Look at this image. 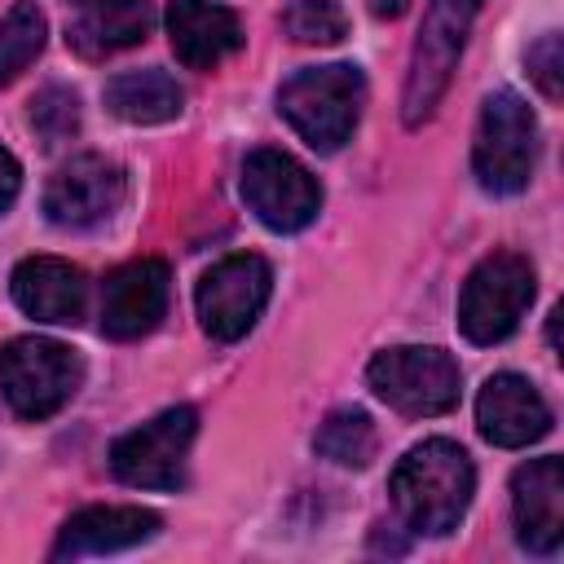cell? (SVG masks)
I'll return each instance as SVG.
<instances>
[{"label": "cell", "instance_id": "6da1fadb", "mask_svg": "<svg viewBox=\"0 0 564 564\" xmlns=\"http://www.w3.org/2000/svg\"><path fill=\"white\" fill-rule=\"evenodd\" d=\"M388 494L405 529L441 538V533H454L458 520L467 516L471 494H476V467L463 445L432 436L392 467Z\"/></svg>", "mask_w": 564, "mask_h": 564}, {"label": "cell", "instance_id": "7a4b0ae2", "mask_svg": "<svg viewBox=\"0 0 564 564\" xmlns=\"http://www.w3.org/2000/svg\"><path fill=\"white\" fill-rule=\"evenodd\" d=\"M361 101H366V75L348 62L304 66L278 88V115L317 154H335L352 137L361 119Z\"/></svg>", "mask_w": 564, "mask_h": 564}, {"label": "cell", "instance_id": "3957f363", "mask_svg": "<svg viewBox=\"0 0 564 564\" xmlns=\"http://www.w3.org/2000/svg\"><path fill=\"white\" fill-rule=\"evenodd\" d=\"M485 0H432L427 4V18H423V31L414 40V53H410V75H405V93H401V119L405 128H419L436 115L449 79H454V66H458V53L467 44V31H471V18L480 13Z\"/></svg>", "mask_w": 564, "mask_h": 564}, {"label": "cell", "instance_id": "277c9868", "mask_svg": "<svg viewBox=\"0 0 564 564\" xmlns=\"http://www.w3.org/2000/svg\"><path fill=\"white\" fill-rule=\"evenodd\" d=\"M476 181L489 194H520L538 167V119L524 97L498 88L480 106L476 145H471Z\"/></svg>", "mask_w": 564, "mask_h": 564}, {"label": "cell", "instance_id": "5b68a950", "mask_svg": "<svg viewBox=\"0 0 564 564\" xmlns=\"http://www.w3.org/2000/svg\"><path fill=\"white\" fill-rule=\"evenodd\" d=\"M84 379V361L75 348L44 339V335H18L0 348V392L13 414L22 419H48L57 414Z\"/></svg>", "mask_w": 564, "mask_h": 564}, {"label": "cell", "instance_id": "8992f818", "mask_svg": "<svg viewBox=\"0 0 564 564\" xmlns=\"http://www.w3.org/2000/svg\"><path fill=\"white\" fill-rule=\"evenodd\" d=\"M366 379L375 388L379 401H388L392 410L410 414V419H427V414H445L458 405V361L445 348L432 344H401V348H383L370 357Z\"/></svg>", "mask_w": 564, "mask_h": 564}, {"label": "cell", "instance_id": "52a82bcc", "mask_svg": "<svg viewBox=\"0 0 564 564\" xmlns=\"http://www.w3.org/2000/svg\"><path fill=\"white\" fill-rule=\"evenodd\" d=\"M533 304V264L520 251L485 256L458 291V326L471 344H502Z\"/></svg>", "mask_w": 564, "mask_h": 564}, {"label": "cell", "instance_id": "ba28073f", "mask_svg": "<svg viewBox=\"0 0 564 564\" xmlns=\"http://www.w3.org/2000/svg\"><path fill=\"white\" fill-rule=\"evenodd\" d=\"M194 432H198V410L172 405L110 445V471L132 489H181Z\"/></svg>", "mask_w": 564, "mask_h": 564}, {"label": "cell", "instance_id": "9c48e42d", "mask_svg": "<svg viewBox=\"0 0 564 564\" xmlns=\"http://www.w3.org/2000/svg\"><path fill=\"white\" fill-rule=\"evenodd\" d=\"M269 291H273V269H269L264 256L238 251V256L216 260V264L198 278V291H194L203 330H207L212 339H220V344L242 339V335L256 326V317L264 313Z\"/></svg>", "mask_w": 564, "mask_h": 564}, {"label": "cell", "instance_id": "30bf717a", "mask_svg": "<svg viewBox=\"0 0 564 564\" xmlns=\"http://www.w3.org/2000/svg\"><path fill=\"white\" fill-rule=\"evenodd\" d=\"M242 198L256 212V220L278 234H295L313 225V216L322 212L317 176L300 159L273 145H260L242 159Z\"/></svg>", "mask_w": 564, "mask_h": 564}, {"label": "cell", "instance_id": "8fae6325", "mask_svg": "<svg viewBox=\"0 0 564 564\" xmlns=\"http://www.w3.org/2000/svg\"><path fill=\"white\" fill-rule=\"evenodd\" d=\"M128 176L106 154H75L44 185V216L62 229H88L123 207Z\"/></svg>", "mask_w": 564, "mask_h": 564}, {"label": "cell", "instance_id": "7c38bea8", "mask_svg": "<svg viewBox=\"0 0 564 564\" xmlns=\"http://www.w3.org/2000/svg\"><path fill=\"white\" fill-rule=\"evenodd\" d=\"M167 264L154 256L119 264L101 286V335L110 339H141L167 313Z\"/></svg>", "mask_w": 564, "mask_h": 564}, {"label": "cell", "instance_id": "4fadbf2b", "mask_svg": "<svg viewBox=\"0 0 564 564\" xmlns=\"http://www.w3.org/2000/svg\"><path fill=\"white\" fill-rule=\"evenodd\" d=\"M516 538L533 555H555L564 542V463L555 454L524 463L511 476Z\"/></svg>", "mask_w": 564, "mask_h": 564}, {"label": "cell", "instance_id": "5bb4252c", "mask_svg": "<svg viewBox=\"0 0 564 564\" xmlns=\"http://www.w3.org/2000/svg\"><path fill=\"white\" fill-rule=\"evenodd\" d=\"M476 427L489 445L524 449L551 432V405L524 375L502 370V375L485 379V388L476 397Z\"/></svg>", "mask_w": 564, "mask_h": 564}, {"label": "cell", "instance_id": "9a60e30c", "mask_svg": "<svg viewBox=\"0 0 564 564\" xmlns=\"http://www.w3.org/2000/svg\"><path fill=\"white\" fill-rule=\"evenodd\" d=\"M9 291L26 317L53 322V326H75L84 317V304H88L84 269L70 260H57V256H26L13 269Z\"/></svg>", "mask_w": 564, "mask_h": 564}, {"label": "cell", "instance_id": "2e32d148", "mask_svg": "<svg viewBox=\"0 0 564 564\" xmlns=\"http://www.w3.org/2000/svg\"><path fill=\"white\" fill-rule=\"evenodd\" d=\"M167 40H172V53L189 70H216L229 53L242 48V22L225 4L172 0L167 4Z\"/></svg>", "mask_w": 564, "mask_h": 564}, {"label": "cell", "instance_id": "e0dca14e", "mask_svg": "<svg viewBox=\"0 0 564 564\" xmlns=\"http://www.w3.org/2000/svg\"><path fill=\"white\" fill-rule=\"evenodd\" d=\"M159 516L145 507H84L75 511L57 542H53V560H79V555H110V551H128L141 546L159 533Z\"/></svg>", "mask_w": 564, "mask_h": 564}, {"label": "cell", "instance_id": "ac0fdd59", "mask_svg": "<svg viewBox=\"0 0 564 564\" xmlns=\"http://www.w3.org/2000/svg\"><path fill=\"white\" fill-rule=\"evenodd\" d=\"M154 26L150 0H79L66 22V44L79 57H110L141 44Z\"/></svg>", "mask_w": 564, "mask_h": 564}, {"label": "cell", "instance_id": "d6986e66", "mask_svg": "<svg viewBox=\"0 0 564 564\" xmlns=\"http://www.w3.org/2000/svg\"><path fill=\"white\" fill-rule=\"evenodd\" d=\"M106 106L110 115H119L123 123H167L181 115L185 93L167 70H119L106 84Z\"/></svg>", "mask_w": 564, "mask_h": 564}, {"label": "cell", "instance_id": "ffe728a7", "mask_svg": "<svg viewBox=\"0 0 564 564\" xmlns=\"http://www.w3.org/2000/svg\"><path fill=\"white\" fill-rule=\"evenodd\" d=\"M375 445H379V436H375L370 414H366V410H352V405L330 410L326 423H322L317 436H313V449H317L322 458L339 463V467H366V463L375 458Z\"/></svg>", "mask_w": 564, "mask_h": 564}, {"label": "cell", "instance_id": "44dd1931", "mask_svg": "<svg viewBox=\"0 0 564 564\" xmlns=\"http://www.w3.org/2000/svg\"><path fill=\"white\" fill-rule=\"evenodd\" d=\"M48 40V22L31 0H18L4 18H0V88L13 84L40 53Z\"/></svg>", "mask_w": 564, "mask_h": 564}, {"label": "cell", "instance_id": "7402d4cb", "mask_svg": "<svg viewBox=\"0 0 564 564\" xmlns=\"http://www.w3.org/2000/svg\"><path fill=\"white\" fill-rule=\"evenodd\" d=\"M31 128L44 150H57L79 137V97L62 84H48L31 97Z\"/></svg>", "mask_w": 564, "mask_h": 564}, {"label": "cell", "instance_id": "603a6c76", "mask_svg": "<svg viewBox=\"0 0 564 564\" xmlns=\"http://www.w3.org/2000/svg\"><path fill=\"white\" fill-rule=\"evenodd\" d=\"M282 31L295 44H339L348 35V13L339 0H291L282 9Z\"/></svg>", "mask_w": 564, "mask_h": 564}, {"label": "cell", "instance_id": "cb8c5ba5", "mask_svg": "<svg viewBox=\"0 0 564 564\" xmlns=\"http://www.w3.org/2000/svg\"><path fill=\"white\" fill-rule=\"evenodd\" d=\"M524 66H529V79L538 84V93L546 101H560V93H564V57H560V35L555 31L538 35L524 48Z\"/></svg>", "mask_w": 564, "mask_h": 564}, {"label": "cell", "instance_id": "d4e9b609", "mask_svg": "<svg viewBox=\"0 0 564 564\" xmlns=\"http://www.w3.org/2000/svg\"><path fill=\"white\" fill-rule=\"evenodd\" d=\"M18 189H22V167H18V159H13V154L0 145V216L13 207Z\"/></svg>", "mask_w": 564, "mask_h": 564}, {"label": "cell", "instance_id": "484cf974", "mask_svg": "<svg viewBox=\"0 0 564 564\" xmlns=\"http://www.w3.org/2000/svg\"><path fill=\"white\" fill-rule=\"evenodd\" d=\"M410 4H414V0H366V9H370L379 22H392V18H401Z\"/></svg>", "mask_w": 564, "mask_h": 564}]
</instances>
